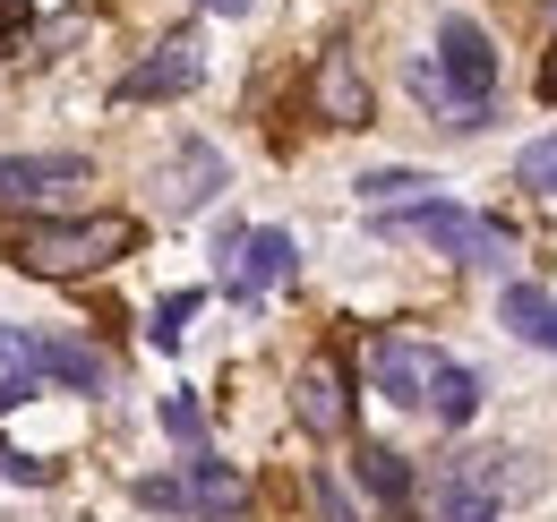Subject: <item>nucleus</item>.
I'll return each mask as SVG.
<instances>
[{
  "label": "nucleus",
  "mask_w": 557,
  "mask_h": 522,
  "mask_svg": "<svg viewBox=\"0 0 557 522\" xmlns=\"http://www.w3.org/2000/svg\"><path fill=\"white\" fill-rule=\"evenodd\" d=\"M292 411H300L309 437H344V428H351V394H344V377H335V360H309V369H300Z\"/></svg>",
  "instance_id": "nucleus-12"
},
{
  "label": "nucleus",
  "mask_w": 557,
  "mask_h": 522,
  "mask_svg": "<svg viewBox=\"0 0 557 522\" xmlns=\"http://www.w3.org/2000/svg\"><path fill=\"white\" fill-rule=\"evenodd\" d=\"M351 471H360V488H369L377 506H404V497H412V462L395 455V446H360Z\"/></svg>",
  "instance_id": "nucleus-14"
},
{
  "label": "nucleus",
  "mask_w": 557,
  "mask_h": 522,
  "mask_svg": "<svg viewBox=\"0 0 557 522\" xmlns=\"http://www.w3.org/2000/svg\"><path fill=\"white\" fill-rule=\"evenodd\" d=\"M86 189V154H0V206H52Z\"/></svg>",
  "instance_id": "nucleus-9"
},
{
  "label": "nucleus",
  "mask_w": 557,
  "mask_h": 522,
  "mask_svg": "<svg viewBox=\"0 0 557 522\" xmlns=\"http://www.w3.org/2000/svg\"><path fill=\"white\" fill-rule=\"evenodd\" d=\"M189 318H198V291H172V300L154 309V326H146V343H154V351H181V334H189Z\"/></svg>",
  "instance_id": "nucleus-19"
},
{
  "label": "nucleus",
  "mask_w": 557,
  "mask_h": 522,
  "mask_svg": "<svg viewBox=\"0 0 557 522\" xmlns=\"http://www.w3.org/2000/svg\"><path fill=\"white\" fill-rule=\"evenodd\" d=\"M17 402H35V369H17V377H0V411H17Z\"/></svg>",
  "instance_id": "nucleus-22"
},
{
  "label": "nucleus",
  "mask_w": 557,
  "mask_h": 522,
  "mask_svg": "<svg viewBox=\"0 0 557 522\" xmlns=\"http://www.w3.org/2000/svg\"><path fill=\"white\" fill-rule=\"evenodd\" d=\"M207 77V52H198V35H163L138 69H121V86H112V103H172V95H189Z\"/></svg>",
  "instance_id": "nucleus-7"
},
{
  "label": "nucleus",
  "mask_w": 557,
  "mask_h": 522,
  "mask_svg": "<svg viewBox=\"0 0 557 522\" xmlns=\"http://www.w3.org/2000/svg\"><path fill=\"white\" fill-rule=\"evenodd\" d=\"M138 506H154V514H189V522H223V514H240V471L214 462V455H198L181 480H138Z\"/></svg>",
  "instance_id": "nucleus-4"
},
{
  "label": "nucleus",
  "mask_w": 557,
  "mask_h": 522,
  "mask_svg": "<svg viewBox=\"0 0 557 522\" xmlns=\"http://www.w3.org/2000/svg\"><path fill=\"white\" fill-rule=\"evenodd\" d=\"M497 318H506V334H515V343L557 351V300L541 291V283H506V291H497Z\"/></svg>",
  "instance_id": "nucleus-13"
},
{
  "label": "nucleus",
  "mask_w": 557,
  "mask_h": 522,
  "mask_svg": "<svg viewBox=\"0 0 557 522\" xmlns=\"http://www.w3.org/2000/svg\"><path fill=\"white\" fill-rule=\"evenodd\" d=\"M0 480H17V488H44V480H52V462H35V455H17V446H0Z\"/></svg>",
  "instance_id": "nucleus-20"
},
{
  "label": "nucleus",
  "mask_w": 557,
  "mask_h": 522,
  "mask_svg": "<svg viewBox=\"0 0 557 522\" xmlns=\"http://www.w3.org/2000/svg\"><path fill=\"white\" fill-rule=\"evenodd\" d=\"M26 26H35V0H0V52H17Z\"/></svg>",
  "instance_id": "nucleus-21"
},
{
  "label": "nucleus",
  "mask_w": 557,
  "mask_h": 522,
  "mask_svg": "<svg viewBox=\"0 0 557 522\" xmlns=\"http://www.w3.org/2000/svg\"><path fill=\"white\" fill-rule=\"evenodd\" d=\"M0 369H35V377H52V386L70 394H103V351H86L70 334H26V326H0Z\"/></svg>",
  "instance_id": "nucleus-3"
},
{
  "label": "nucleus",
  "mask_w": 557,
  "mask_h": 522,
  "mask_svg": "<svg viewBox=\"0 0 557 522\" xmlns=\"http://www.w3.org/2000/svg\"><path fill=\"white\" fill-rule=\"evenodd\" d=\"M129 249H138L129 214H77V223H17L9 232V258L26 274H95V265H121Z\"/></svg>",
  "instance_id": "nucleus-2"
},
{
  "label": "nucleus",
  "mask_w": 557,
  "mask_h": 522,
  "mask_svg": "<svg viewBox=\"0 0 557 522\" xmlns=\"http://www.w3.org/2000/svg\"><path fill=\"white\" fill-rule=\"evenodd\" d=\"M515 189H541V197H557V137H532V146L515 154Z\"/></svg>",
  "instance_id": "nucleus-18"
},
{
  "label": "nucleus",
  "mask_w": 557,
  "mask_h": 522,
  "mask_svg": "<svg viewBox=\"0 0 557 522\" xmlns=\"http://www.w3.org/2000/svg\"><path fill=\"white\" fill-rule=\"evenodd\" d=\"M541 103H557V44H549V61H541Z\"/></svg>",
  "instance_id": "nucleus-23"
},
{
  "label": "nucleus",
  "mask_w": 557,
  "mask_h": 522,
  "mask_svg": "<svg viewBox=\"0 0 557 522\" xmlns=\"http://www.w3.org/2000/svg\"><path fill=\"white\" fill-rule=\"evenodd\" d=\"M369 377H377V394L395 411H429V394L446 377V351H429L412 334H386V343H369Z\"/></svg>",
  "instance_id": "nucleus-6"
},
{
  "label": "nucleus",
  "mask_w": 557,
  "mask_h": 522,
  "mask_svg": "<svg viewBox=\"0 0 557 522\" xmlns=\"http://www.w3.org/2000/svg\"><path fill=\"white\" fill-rule=\"evenodd\" d=\"M292 265H300L292 232H275V223H267V232H249V240H240V258H232V300H240V309H258L267 291L292 283Z\"/></svg>",
  "instance_id": "nucleus-10"
},
{
  "label": "nucleus",
  "mask_w": 557,
  "mask_h": 522,
  "mask_svg": "<svg viewBox=\"0 0 557 522\" xmlns=\"http://www.w3.org/2000/svg\"><path fill=\"white\" fill-rule=\"evenodd\" d=\"M429 411H437L446 428H472V411H481V377H472L463 360H446V377H437V394H429Z\"/></svg>",
  "instance_id": "nucleus-15"
},
{
  "label": "nucleus",
  "mask_w": 557,
  "mask_h": 522,
  "mask_svg": "<svg viewBox=\"0 0 557 522\" xmlns=\"http://www.w3.org/2000/svg\"><path fill=\"white\" fill-rule=\"evenodd\" d=\"M515 455H455L446 471H437V522H497V506H506V471Z\"/></svg>",
  "instance_id": "nucleus-5"
},
{
  "label": "nucleus",
  "mask_w": 557,
  "mask_h": 522,
  "mask_svg": "<svg viewBox=\"0 0 557 522\" xmlns=\"http://www.w3.org/2000/svg\"><path fill=\"white\" fill-rule=\"evenodd\" d=\"M214 189H223V154H214L207 137L172 146V163H163V214H198Z\"/></svg>",
  "instance_id": "nucleus-11"
},
{
  "label": "nucleus",
  "mask_w": 557,
  "mask_h": 522,
  "mask_svg": "<svg viewBox=\"0 0 557 522\" xmlns=\"http://www.w3.org/2000/svg\"><path fill=\"white\" fill-rule=\"evenodd\" d=\"M369 214H377L386 240H420V249H437V258H455V265H481V274H506V265H515V232L488 223V214L446 206V189L412 197V206H369Z\"/></svg>",
  "instance_id": "nucleus-1"
},
{
  "label": "nucleus",
  "mask_w": 557,
  "mask_h": 522,
  "mask_svg": "<svg viewBox=\"0 0 557 522\" xmlns=\"http://www.w3.org/2000/svg\"><path fill=\"white\" fill-rule=\"evenodd\" d=\"M163 437L189 446V455H207V411H198V394H163Z\"/></svg>",
  "instance_id": "nucleus-17"
},
{
  "label": "nucleus",
  "mask_w": 557,
  "mask_h": 522,
  "mask_svg": "<svg viewBox=\"0 0 557 522\" xmlns=\"http://www.w3.org/2000/svg\"><path fill=\"white\" fill-rule=\"evenodd\" d=\"M309 112L326 129H369L377 121V95H369V77H360L351 52H318V69H309Z\"/></svg>",
  "instance_id": "nucleus-8"
},
{
  "label": "nucleus",
  "mask_w": 557,
  "mask_h": 522,
  "mask_svg": "<svg viewBox=\"0 0 557 522\" xmlns=\"http://www.w3.org/2000/svg\"><path fill=\"white\" fill-rule=\"evenodd\" d=\"M198 9H214V17H249L258 0H198Z\"/></svg>",
  "instance_id": "nucleus-24"
},
{
  "label": "nucleus",
  "mask_w": 557,
  "mask_h": 522,
  "mask_svg": "<svg viewBox=\"0 0 557 522\" xmlns=\"http://www.w3.org/2000/svg\"><path fill=\"white\" fill-rule=\"evenodd\" d=\"M360 197H369V206H412V197H437V181L412 172V163H386V172H369V181H360Z\"/></svg>",
  "instance_id": "nucleus-16"
}]
</instances>
